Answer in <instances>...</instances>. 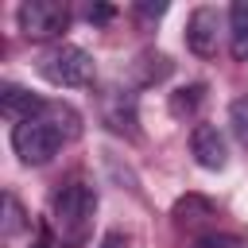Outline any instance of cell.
<instances>
[{
	"label": "cell",
	"mask_w": 248,
	"mask_h": 248,
	"mask_svg": "<svg viewBox=\"0 0 248 248\" xmlns=\"http://www.w3.org/2000/svg\"><path fill=\"white\" fill-rule=\"evenodd\" d=\"M97 248H128V236L112 229V232H105V236H101V244H97Z\"/></svg>",
	"instance_id": "cell-13"
},
{
	"label": "cell",
	"mask_w": 248,
	"mask_h": 248,
	"mask_svg": "<svg viewBox=\"0 0 248 248\" xmlns=\"http://www.w3.org/2000/svg\"><path fill=\"white\" fill-rule=\"evenodd\" d=\"M0 108H4L8 120L19 124V120H31V116H43L46 101L35 97V93H27V89H19V85H12V81H4L0 85Z\"/></svg>",
	"instance_id": "cell-7"
},
{
	"label": "cell",
	"mask_w": 248,
	"mask_h": 248,
	"mask_svg": "<svg viewBox=\"0 0 248 248\" xmlns=\"http://www.w3.org/2000/svg\"><path fill=\"white\" fill-rule=\"evenodd\" d=\"M19 217H23V213H19V202H16V198H8V232H16V229L23 225Z\"/></svg>",
	"instance_id": "cell-14"
},
{
	"label": "cell",
	"mask_w": 248,
	"mask_h": 248,
	"mask_svg": "<svg viewBox=\"0 0 248 248\" xmlns=\"http://www.w3.org/2000/svg\"><path fill=\"white\" fill-rule=\"evenodd\" d=\"M194 248H244V236L236 232H205L194 240Z\"/></svg>",
	"instance_id": "cell-11"
},
{
	"label": "cell",
	"mask_w": 248,
	"mask_h": 248,
	"mask_svg": "<svg viewBox=\"0 0 248 248\" xmlns=\"http://www.w3.org/2000/svg\"><path fill=\"white\" fill-rule=\"evenodd\" d=\"M62 132L50 124V120H43V116H31V120H19L16 128H12V147H16V155L27 163V167H39V163H50L54 155H58V147H62Z\"/></svg>",
	"instance_id": "cell-2"
},
{
	"label": "cell",
	"mask_w": 248,
	"mask_h": 248,
	"mask_svg": "<svg viewBox=\"0 0 248 248\" xmlns=\"http://www.w3.org/2000/svg\"><path fill=\"white\" fill-rule=\"evenodd\" d=\"M229 27H232V35H244V31H248V0H236V4H232Z\"/></svg>",
	"instance_id": "cell-12"
},
{
	"label": "cell",
	"mask_w": 248,
	"mask_h": 248,
	"mask_svg": "<svg viewBox=\"0 0 248 248\" xmlns=\"http://www.w3.org/2000/svg\"><path fill=\"white\" fill-rule=\"evenodd\" d=\"M174 217H178L182 225H198V221L213 217V205H209L205 198H182V202L174 205Z\"/></svg>",
	"instance_id": "cell-8"
},
{
	"label": "cell",
	"mask_w": 248,
	"mask_h": 248,
	"mask_svg": "<svg viewBox=\"0 0 248 248\" xmlns=\"http://www.w3.org/2000/svg\"><path fill=\"white\" fill-rule=\"evenodd\" d=\"M16 19H19V31L27 39H54V35L66 31L70 12L58 0H23L19 12H16Z\"/></svg>",
	"instance_id": "cell-4"
},
{
	"label": "cell",
	"mask_w": 248,
	"mask_h": 248,
	"mask_svg": "<svg viewBox=\"0 0 248 248\" xmlns=\"http://www.w3.org/2000/svg\"><path fill=\"white\" fill-rule=\"evenodd\" d=\"M39 74L50 81V85H62V89H78V85H89L93 81V58L74 46V43H58L50 46L43 58H39Z\"/></svg>",
	"instance_id": "cell-1"
},
{
	"label": "cell",
	"mask_w": 248,
	"mask_h": 248,
	"mask_svg": "<svg viewBox=\"0 0 248 248\" xmlns=\"http://www.w3.org/2000/svg\"><path fill=\"white\" fill-rule=\"evenodd\" d=\"M202 85H186V89H178V93H170V112L174 116H190L198 105H202Z\"/></svg>",
	"instance_id": "cell-10"
},
{
	"label": "cell",
	"mask_w": 248,
	"mask_h": 248,
	"mask_svg": "<svg viewBox=\"0 0 248 248\" xmlns=\"http://www.w3.org/2000/svg\"><path fill=\"white\" fill-rule=\"evenodd\" d=\"M229 128H232L236 143L248 147V97H236V101L229 105Z\"/></svg>",
	"instance_id": "cell-9"
},
{
	"label": "cell",
	"mask_w": 248,
	"mask_h": 248,
	"mask_svg": "<svg viewBox=\"0 0 248 248\" xmlns=\"http://www.w3.org/2000/svg\"><path fill=\"white\" fill-rule=\"evenodd\" d=\"M217 27H221V16L217 8H194L190 19H186V46L198 54V58H209L217 54Z\"/></svg>",
	"instance_id": "cell-5"
},
{
	"label": "cell",
	"mask_w": 248,
	"mask_h": 248,
	"mask_svg": "<svg viewBox=\"0 0 248 248\" xmlns=\"http://www.w3.org/2000/svg\"><path fill=\"white\" fill-rule=\"evenodd\" d=\"M190 151L198 159V167L205 170H221L229 163V147H225V136L213 128V124H198L194 136H190Z\"/></svg>",
	"instance_id": "cell-6"
},
{
	"label": "cell",
	"mask_w": 248,
	"mask_h": 248,
	"mask_svg": "<svg viewBox=\"0 0 248 248\" xmlns=\"http://www.w3.org/2000/svg\"><path fill=\"white\" fill-rule=\"evenodd\" d=\"M136 12H140L143 19H159V16L167 12V4H136Z\"/></svg>",
	"instance_id": "cell-15"
},
{
	"label": "cell",
	"mask_w": 248,
	"mask_h": 248,
	"mask_svg": "<svg viewBox=\"0 0 248 248\" xmlns=\"http://www.w3.org/2000/svg\"><path fill=\"white\" fill-rule=\"evenodd\" d=\"M85 16H89L93 23H105V19H112V8H105V4H97V8H89Z\"/></svg>",
	"instance_id": "cell-16"
},
{
	"label": "cell",
	"mask_w": 248,
	"mask_h": 248,
	"mask_svg": "<svg viewBox=\"0 0 248 248\" xmlns=\"http://www.w3.org/2000/svg\"><path fill=\"white\" fill-rule=\"evenodd\" d=\"M93 209H97V194H93L89 186L74 182V186H66V190L54 198V225H58L70 240H78V236L85 232Z\"/></svg>",
	"instance_id": "cell-3"
}]
</instances>
